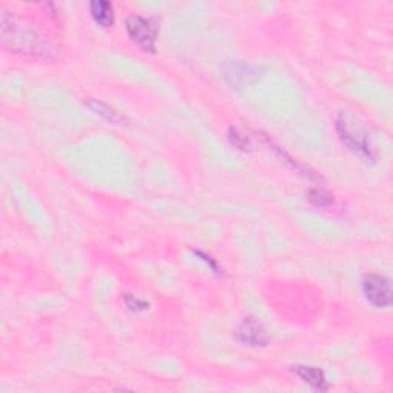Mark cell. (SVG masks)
Returning a JSON list of instances; mask_svg holds the SVG:
<instances>
[{"label": "cell", "instance_id": "8992f818", "mask_svg": "<svg viewBox=\"0 0 393 393\" xmlns=\"http://www.w3.org/2000/svg\"><path fill=\"white\" fill-rule=\"evenodd\" d=\"M224 79L232 88L249 86L261 77V69L243 62H229L223 69Z\"/></svg>", "mask_w": 393, "mask_h": 393}, {"label": "cell", "instance_id": "7a4b0ae2", "mask_svg": "<svg viewBox=\"0 0 393 393\" xmlns=\"http://www.w3.org/2000/svg\"><path fill=\"white\" fill-rule=\"evenodd\" d=\"M335 127L338 137L343 144L347 146V149L365 161L373 163L377 160V152L370 142V134L358 117L352 113L341 111L336 117Z\"/></svg>", "mask_w": 393, "mask_h": 393}, {"label": "cell", "instance_id": "30bf717a", "mask_svg": "<svg viewBox=\"0 0 393 393\" xmlns=\"http://www.w3.org/2000/svg\"><path fill=\"white\" fill-rule=\"evenodd\" d=\"M309 203L314 205L317 207H329L334 205V197L329 194L327 190L319 189V188H314L310 189L306 194Z\"/></svg>", "mask_w": 393, "mask_h": 393}, {"label": "cell", "instance_id": "3957f363", "mask_svg": "<svg viewBox=\"0 0 393 393\" xmlns=\"http://www.w3.org/2000/svg\"><path fill=\"white\" fill-rule=\"evenodd\" d=\"M126 31L130 39L144 52L154 54L157 50L159 22L154 17L132 14L126 19Z\"/></svg>", "mask_w": 393, "mask_h": 393}, {"label": "cell", "instance_id": "8fae6325", "mask_svg": "<svg viewBox=\"0 0 393 393\" xmlns=\"http://www.w3.org/2000/svg\"><path fill=\"white\" fill-rule=\"evenodd\" d=\"M123 301H125V306L134 314L146 312V310H149V307H151L148 301H144L143 298L137 297L134 294H123Z\"/></svg>", "mask_w": 393, "mask_h": 393}, {"label": "cell", "instance_id": "4fadbf2b", "mask_svg": "<svg viewBox=\"0 0 393 393\" xmlns=\"http://www.w3.org/2000/svg\"><path fill=\"white\" fill-rule=\"evenodd\" d=\"M192 252L195 254V257H198L200 260H203L209 268H211V270L212 272H215V273H220V269H218V264H217V261L212 258V257H209V255H206L205 252H202V251H197V249H192Z\"/></svg>", "mask_w": 393, "mask_h": 393}, {"label": "cell", "instance_id": "5b68a950", "mask_svg": "<svg viewBox=\"0 0 393 393\" xmlns=\"http://www.w3.org/2000/svg\"><path fill=\"white\" fill-rule=\"evenodd\" d=\"M235 336L243 346L255 347V349H257V347H266L270 341L266 327L254 317H248L243 319L239 329H237Z\"/></svg>", "mask_w": 393, "mask_h": 393}, {"label": "cell", "instance_id": "ba28073f", "mask_svg": "<svg viewBox=\"0 0 393 393\" xmlns=\"http://www.w3.org/2000/svg\"><path fill=\"white\" fill-rule=\"evenodd\" d=\"M89 13L94 22L103 28H109L114 25V8L106 0H94L89 4Z\"/></svg>", "mask_w": 393, "mask_h": 393}, {"label": "cell", "instance_id": "7c38bea8", "mask_svg": "<svg viewBox=\"0 0 393 393\" xmlns=\"http://www.w3.org/2000/svg\"><path fill=\"white\" fill-rule=\"evenodd\" d=\"M229 142L234 146V148L240 149V151H246L251 148V142H249V137L244 135L240 132V130H237V127H231L229 130Z\"/></svg>", "mask_w": 393, "mask_h": 393}, {"label": "cell", "instance_id": "52a82bcc", "mask_svg": "<svg viewBox=\"0 0 393 393\" xmlns=\"http://www.w3.org/2000/svg\"><path fill=\"white\" fill-rule=\"evenodd\" d=\"M292 372L310 389L319 392H326L329 389V382L323 369L315 368V365H295V368H292Z\"/></svg>", "mask_w": 393, "mask_h": 393}, {"label": "cell", "instance_id": "6da1fadb", "mask_svg": "<svg viewBox=\"0 0 393 393\" xmlns=\"http://www.w3.org/2000/svg\"><path fill=\"white\" fill-rule=\"evenodd\" d=\"M0 42L6 51L34 59H51L56 54L54 43L34 23L17 14L4 13Z\"/></svg>", "mask_w": 393, "mask_h": 393}, {"label": "cell", "instance_id": "277c9868", "mask_svg": "<svg viewBox=\"0 0 393 393\" xmlns=\"http://www.w3.org/2000/svg\"><path fill=\"white\" fill-rule=\"evenodd\" d=\"M363 295L377 309H389L393 301L390 280L380 273H365L361 281Z\"/></svg>", "mask_w": 393, "mask_h": 393}, {"label": "cell", "instance_id": "9c48e42d", "mask_svg": "<svg viewBox=\"0 0 393 393\" xmlns=\"http://www.w3.org/2000/svg\"><path fill=\"white\" fill-rule=\"evenodd\" d=\"M85 105L94 114L100 115L102 118H105V120L111 122L114 125H123L126 122V118L120 113L115 111L113 106H109L108 103L102 102V100H98V98H86L85 100Z\"/></svg>", "mask_w": 393, "mask_h": 393}]
</instances>
